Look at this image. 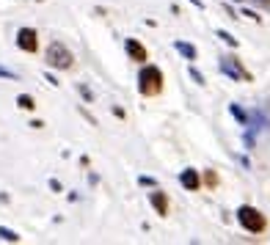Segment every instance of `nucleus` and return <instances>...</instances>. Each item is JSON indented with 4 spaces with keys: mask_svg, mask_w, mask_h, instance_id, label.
Listing matches in <instances>:
<instances>
[{
    "mask_svg": "<svg viewBox=\"0 0 270 245\" xmlns=\"http://www.w3.org/2000/svg\"><path fill=\"white\" fill-rule=\"evenodd\" d=\"M215 33H218V39H223L229 47H237V39H235L232 33H226V30H215Z\"/></svg>",
    "mask_w": 270,
    "mask_h": 245,
    "instance_id": "f8f14e48",
    "label": "nucleus"
},
{
    "mask_svg": "<svg viewBox=\"0 0 270 245\" xmlns=\"http://www.w3.org/2000/svg\"><path fill=\"white\" fill-rule=\"evenodd\" d=\"M204 179H207L210 188H215V185H218V176H215V171H207V176H204Z\"/></svg>",
    "mask_w": 270,
    "mask_h": 245,
    "instance_id": "dca6fc26",
    "label": "nucleus"
},
{
    "mask_svg": "<svg viewBox=\"0 0 270 245\" xmlns=\"http://www.w3.org/2000/svg\"><path fill=\"white\" fill-rule=\"evenodd\" d=\"M190 77H193V80H196L199 85H204V75H201V72L196 69V66H190Z\"/></svg>",
    "mask_w": 270,
    "mask_h": 245,
    "instance_id": "4468645a",
    "label": "nucleus"
},
{
    "mask_svg": "<svg viewBox=\"0 0 270 245\" xmlns=\"http://www.w3.org/2000/svg\"><path fill=\"white\" fill-rule=\"evenodd\" d=\"M232 116H235V119L240 121V124H248V116H245V113H242L237 105H232Z\"/></svg>",
    "mask_w": 270,
    "mask_h": 245,
    "instance_id": "ddd939ff",
    "label": "nucleus"
},
{
    "mask_svg": "<svg viewBox=\"0 0 270 245\" xmlns=\"http://www.w3.org/2000/svg\"><path fill=\"white\" fill-rule=\"evenodd\" d=\"M180 185L185 190H199L201 188V176H199V171L196 168H185L180 174Z\"/></svg>",
    "mask_w": 270,
    "mask_h": 245,
    "instance_id": "0eeeda50",
    "label": "nucleus"
},
{
    "mask_svg": "<svg viewBox=\"0 0 270 245\" xmlns=\"http://www.w3.org/2000/svg\"><path fill=\"white\" fill-rule=\"evenodd\" d=\"M174 47H177V53H180V55H185V61H196V55H199L193 44L182 42V39H177V42H174Z\"/></svg>",
    "mask_w": 270,
    "mask_h": 245,
    "instance_id": "1a4fd4ad",
    "label": "nucleus"
},
{
    "mask_svg": "<svg viewBox=\"0 0 270 245\" xmlns=\"http://www.w3.org/2000/svg\"><path fill=\"white\" fill-rule=\"evenodd\" d=\"M17 47L22 53H36L39 50V33L33 28H20L17 30Z\"/></svg>",
    "mask_w": 270,
    "mask_h": 245,
    "instance_id": "20e7f679",
    "label": "nucleus"
},
{
    "mask_svg": "<svg viewBox=\"0 0 270 245\" xmlns=\"http://www.w3.org/2000/svg\"><path fill=\"white\" fill-rule=\"evenodd\" d=\"M44 61H47L50 69H58V72H66L72 69V63H75V55L69 53V47L61 42H53L47 47V55H44Z\"/></svg>",
    "mask_w": 270,
    "mask_h": 245,
    "instance_id": "f03ea898",
    "label": "nucleus"
},
{
    "mask_svg": "<svg viewBox=\"0 0 270 245\" xmlns=\"http://www.w3.org/2000/svg\"><path fill=\"white\" fill-rule=\"evenodd\" d=\"M138 91L144 97H157L163 91V72L152 63H144L138 72Z\"/></svg>",
    "mask_w": 270,
    "mask_h": 245,
    "instance_id": "f257e3e1",
    "label": "nucleus"
},
{
    "mask_svg": "<svg viewBox=\"0 0 270 245\" xmlns=\"http://www.w3.org/2000/svg\"><path fill=\"white\" fill-rule=\"evenodd\" d=\"M138 185H144V188H157V182H154L152 176H141V179H138Z\"/></svg>",
    "mask_w": 270,
    "mask_h": 245,
    "instance_id": "2eb2a0df",
    "label": "nucleus"
},
{
    "mask_svg": "<svg viewBox=\"0 0 270 245\" xmlns=\"http://www.w3.org/2000/svg\"><path fill=\"white\" fill-rule=\"evenodd\" d=\"M44 80H47L50 85H61V83H58V80H56V77H53V75H47V72H44Z\"/></svg>",
    "mask_w": 270,
    "mask_h": 245,
    "instance_id": "6ab92c4d",
    "label": "nucleus"
},
{
    "mask_svg": "<svg viewBox=\"0 0 270 245\" xmlns=\"http://www.w3.org/2000/svg\"><path fill=\"white\" fill-rule=\"evenodd\" d=\"M36 3H42V0H36Z\"/></svg>",
    "mask_w": 270,
    "mask_h": 245,
    "instance_id": "4be33fe9",
    "label": "nucleus"
},
{
    "mask_svg": "<svg viewBox=\"0 0 270 245\" xmlns=\"http://www.w3.org/2000/svg\"><path fill=\"white\" fill-rule=\"evenodd\" d=\"M0 240H6V243H20V234L14 229H6V226H0Z\"/></svg>",
    "mask_w": 270,
    "mask_h": 245,
    "instance_id": "9b49d317",
    "label": "nucleus"
},
{
    "mask_svg": "<svg viewBox=\"0 0 270 245\" xmlns=\"http://www.w3.org/2000/svg\"><path fill=\"white\" fill-rule=\"evenodd\" d=\"M0 77H8V80H17V72H11V69H3V66H0Z\"/></svg>",
    "mask_w": 270,
    "mask_h": 245,
    "instance_id": "f3484780",
    "label": "nucleus"
},
{
    "mask_svg": "<svg viewBox=\"0 0 270 245\" xmlns=\"http://www.w3.org/2000/svg\"><path fill=\"white\" fill-rule=\"evenodd\" d=\"M80 94H83V99H86V102H91V99H94V94H91L89 88H86V85H80Z\"/></svg>",
    "mask_w": 270,
    "mask_h": 245,
    "instance_id": "a211bd4d",
    "label": "nucleus"
},
{
    "mask_svg": "<svg viewBox=\"0 0 270 245\" xmlns=\"http://www.w3.org/2000/svg\"><path fill=\"white\" fill-rule=\"evenodd\" d=\"M17 108H22V110H33L36 99L30 97V94H20V97H17Z\"/></svg>",
    "mask_w": 270,
    "mask_h": 245,
    "instance_id": "9d476101",
    "label": "nucleus"
},
{
    "mask_svg": "<svg viewBox=\"0 0 270 245\" xmlns=\"http://www.w3.org/2000/svg\"><path fill=\"white\" fill-rule=\"evenodd\" d=\"M149 204H152L154 210H157V215H163V218L168 215V196L163 193V190L154 188L152 193H149Z\"/></svg>",
    "mask_w": 270,
    "mask_h": 245,
    "instance_id": "6e6552de",
    "label": "nucleus"
},
{
    "mask_svg": "<svg viewBox=\"0 0 270 245\" xmlns=\"http://www.w3.org/2000/svg\"><path fill=\"white\" fill-rule=\"evenodd\" d=\"M124 50H127V55H130L135 63H146V61H149V53H146V47L138 42V39H127Z\"/></svg>",
    "mask_w": 270,
    "mask_h": 245,
    "instance_id": "423d86ee",
    "label": "nucleus"
},
{
    "mask_svg": "<svg viewBox=\"0 0 270 245\" xmlns=\"http://www.w3.org/2000/svg\"><path fill=\"white\" fill-rule=\"evenodd\" d=\"M50 188L56 190V193H61V182H58V179H50Z\"/></svg>",
    "mask_w": 270,
    "mask_h": 245,
    "instance_id": "aec40b11",
    "label": "nucleus"
},
{
    "mask_svg": "<svg viewBox=\"0 0 270 245\" xmlns=\"http://www.w3.org/2000/svg\"><path fill=\"white\" fill-rule=\"evenodd\" d=\"M187 3H193L196 8H204V3H201V0H187Z\"/></svg>",
    "mask_w": 270,
    "mask_h": 245,
    "instance_id": "412c9836",
    "label": "nucleus"
},
{
    "mask_svg": "<svg viewBox=\"0 0 270 245\" xmlns=\"http://www.w3.org/2000/svg\"><path fill=\"white\" fill-rule=\"evenodd\" d=\"M221 72L223 75H229L232 80H251V75L245 69L240 66V61H237L235 55H226V58H221Z\"/></svg>",
    "mask_w": 270,
    "mask_h": 245,
    "instance_id": "39448f33",
    "label": "nucleus"
},
{
    "mask_svg": "<svg viewBox=\"0 0 270 245\" xmlns=\"http://www.w3.org/2000/svg\"><path fill=\"white\" fill-rule=\"evenodd\" d=\"M237 220H240V226L245 231H251V234H262L265 226H268L262 212L256 210V207H248V204H242L240 210H237Z\"/></svg>",
    "mask_w": 270,
    "mask_h": 245,
    "instance_id": "7ed1b4c3",
    "label": "nucleus"
}]
</instances>
